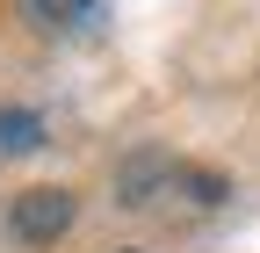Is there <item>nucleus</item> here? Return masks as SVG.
<instances>
[{"label":"nucleus","instance_id":"nucleus-2","mask_svg":"<svg viewBox=\"0 0 260 253\" xmlns=\"http://www.w3.org/2000/svg\"><path fill=\"white\" fill-rule=\"evenodd\" d=\"M15 15H22L29 29L65 37V29H94V22H102V0H15Z\"/></svg>","mask_w":260,"mask_h":253},{"label":"nucleus","instance_id":"nucleus-3","mask_svg":"<svg viewBox=\"0 0 260 253\" xmlns=\"http://www.w3.org/2000/svg\"><path fill=\"white\" fill-rule=\"evenodd\" d=\"M29 145H44V123L29 109H0V152H29Z\"/></svg>","mask_w":260,"mask_h":253},{"label":"nucleus","instance_id":"nucleus-1","mask_svg":"<svg viewBox=\"0 0 260 253\" xmlns=\"http://www.w3.org/2000/svg\"><path fill=\"white\" fill-rule=\"evenodd\" d=\"M65 225H73V196L65 188H29V196H15V232L22 239H58Z\"/></svg>","mask_w":260,"mask_h":253}]
</instances>
